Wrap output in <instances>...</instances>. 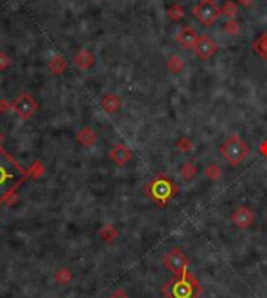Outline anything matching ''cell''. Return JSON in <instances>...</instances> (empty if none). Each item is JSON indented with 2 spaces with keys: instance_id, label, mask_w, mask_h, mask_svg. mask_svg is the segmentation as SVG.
I'll list each match as a JSON object with an SVG mask.
<instances>
[{
  "instance_id": "cell-13",
  "label": "cell",
  "mask_w": 267,
  "mask_h": 298,
  "mask_svg": "<svg viewBox=\"0 0 267 298\" xmlns=\"http://www.w3.org/2000/svg\"><path fill=\"white\" fill-rule=\"evenodd\" d=\"M73 64L81 70H88L95 64V56L92 52H89L88 49H80L77 53L73 55Z\"/></svg>"
},
{
  "instance_id": "cell-10",
  "label": "cell",
  "mask_w": 267,
  "mask_h": 298,
  "mask_svg": "<svg viewBox=\"0 0 267 298\" xmlns=\"http://www.w3.org/2000/svg\"><path fill=\"white\" fill-rule=\"evenodd\" d=\"M109 159L113 161L116 166L122 167V166H127V164L133 159V152L128 145H125L122 142H119L116 145H113V148L109 150Z\"/></svg>"
},
{
  "instance_id": "cell-4",
  "label": "cell",
  "mask_w": 267,
  "mask_h": 298,
  "mask_svg": "<svg viewBox=\"0 0 267 298\" xmlns=\"http://www.w3.org/2000/svg\"><path fill=\"white\" fill-rule=\"evenodd\" d=\"M148 191H150V197L153 198V202L160 205V206H166L169 203V200L177 195V186L175 183L166 176H157L153 178V181L148 186Z\"/></svg>"
},
{
  "instance_id": "cell-12",
  "label": "cell",
  "mask_w": 267,
  "mask_h": 298,
  "mask_svg": "<svg viewBox=\"0 0 267 298\" xmlns=\"http://www.w3.org/2000/svg\"><path fill=\"white\" fill-rule=\"evenodd\" d=\"M100 106L103 108V111L108 114H116L121 111L122 108V100H121V97H119L117 94L114 92H108L102 97V100H100Z\"/></svg>"
},
{
  "instance_id": "cell-21",
  "label": "cell",
  "mask_w": 267,
  "mask_h": 298,
  "mask_svg": "<svg viewBox=\"0 0 267 298\" xmlns=\"http://www.w3.org/2000/svg\"><path fill=\"white\" fill-rule=\"evenodd\" d=\"M100 237L107 242H113L119 237V231L116 229L114 225H111V223H109V225H105L100 229Z\"/></svg>"
},
{
  "instance_id": "cell-18",
  "label": "cell",
  "mask_w": 267,
  "mask_h": 298,
  "mask_svg": "<svg viewBox=\"0 0 267 298\" xmlns=\"http://www.w3.org/2000/svg\"><path fill=\"white\" fill-rule=\"evenodd\" d=\"M166 66H167V70L170 73L177 75V73L183 72V69H184V59L181 56H178V55H172L167 59V64Z\"/></svg>"
},
{
  "instance_id": "cell-5",
  "label": "cell",
  "mask_w": 267,
  "mask_h": 298,
  "mask_svg": "<svg viewBox=\"0 0 267 298\" xmlns=\"http://www.w3.org/2000/svg\"><path fill=\"white\" fill-rule=\"evenodd\" d=\"M220 6L214 0H200L194 6V16L205 27H213L220 18Z\"/></svg>"
},
{
  "instance_id": "cell-27",
  "label": "cell",
  "mask_w": 267,
  "mask_h": 298,
  "mask_svg": "<svg viewBox=\"0 0 267 298\" xmlns=\"http://www.w3.org/2000/svg\"><path fill=\"white\" fill-rule=\"evenodd\" d=\"M109 298H130V297H128V294L125 292L124 289H117V290H114V292L109 295Z\"/></svg>"
},
{
  "instance_id": "cell-22",
  "label": "cell",
  "mask_w": 267,
  "mask_h": 298,
  "mask_svg": "<svg viewBox=\"0 0 267 298\" xmlns=\"http://www.w3.org/2000/svg\"><path fill=\"white\" fill-rule=\"evenodd\" d=\"M180 172L183 175V178H186V180H192V178L196 176L197 174V166L196 164H192V162H184L181 169H180Z\"/></svg>"
},
{
  "instance_id": "cell-7",
  "label": "cell",
  "mask_w": 267,
  "mask_h": 298,
  "mask_svg": "<svg viewBox=\"0 0 267 298\" xmlns=\"http://www.w3.org/2000/svg\"><path fill=\"white\" fill-rule=\"evenodd\" d=\"M162 265H164L169 272H172L174 275H181L188 270L189 258L180 247H174L169 250V253L164 258H162Z\"/></svg>"
},
{
  "instance_id": "cell-11",
  "label": "cell",
  "mask_w": 267,
  "mask_h": 298,
  "mask_svg": "<svg viewBox=\"0 0 267 298\" xmlns=\"http://www.w3.org/2000/svg\"><path fill=\"white\" fill-rule=\"evenodd\" d=\"M198 36L200 35L191 25H184L183 28H180V32L177 33V42L180 44L183 49L194 50V46L198 39Z\"/></svg>"
},
{
  "instance_id": "cell-29",
  "label": "cell",
  "mask_w": 267,
  "mask_h": 298,
  "mask_svg": "<svg viewBox=\"0 0 267 298\" xmlns=\"http://www.w3.org/2000/svg\"><path fill=\"white\" fill-rule=\"evenodd\" d=\"M237 2H239V5H242L244 8H250L251 3H253L255 0H237Z\"/></svg>"
},
{
  "instance_id": "cell-26",
  "label": "cell",
  "mask_w": 267,
  "mask_h": 298,
  "mask_svg": "<svg viewBox=\"0 0 267 298\" xmlns=\"http://www.w3.org/2000/svg\"><path fill=\"white\" fill-rule=\"evenodd\" d=\"M10 64H11V61H10L8 55H6L5 52H0V72H3V70L8 69Z\"/></svg>"
},
{
  "instance_id": "cell-2",
  "label": "cell",
  "mask_w": 267,
  "mask_h": 298,
  "mask_svg": "<svg viewBox=\"0 0 267 298\" xmlns=\"http://www.w3.org/2000/svg\"><path fill=\"white\" fill-rule=\"evenodd\" d=\"M27 175V170L22 169L16 159L0 147V202L10 189L19 188Z\"/></svg>"
},
{
  "instance_id": "cell-15",
  "label": "cell",
  "mask_w": 267,
  "mask_h": 298,
  "mask_svg": "<svg viewBox=\"0 0 267 298\" xmlns=\"http://www.w3.org/2000/svg\"><path fill=\"white\" fill-rule=\"evenodd\" d=\"M49 69L55 73V75H61V73L68 69V61L63 55H53L49 59Z\"/></svg>"
},
{
  "instance_id": "cell-28",
  "label": "cell",
  "mask_w": 267,
  "mask_h": 298,
  "mask_svg": "<svg viewBox=\"0 0 267 298\" xmlns=\"http://www.w3.org/2000/svg\"><path fill=\"white\" fill-rule=\"evenodd\" d=\"M10 108V103L6 102L5 99H0V111H2V113H5L6 109Z\"/></svg>"
},
{
  "instance_id": "cell-19",
  "label": "cell",
  "mask_w": 267,
  "mask_h": 298,
  "mask_svg": "<svg viewBox=\"0 0 267 298\" xmlns=\"http://www.w3.org/2000/svg\"><path fill=\"white\" fill-rule=\"evenodd\" d=\"M220 13L227 18V20H231V19H236L237 13H239V8H237L236 2H233V0H228V2H225L224 5L220 6Z\"/></svg>"
},
{
  "instance_id": "cell-3",
  "label": "cell",
  "mask_w": 267,
  "mask_h": 298,
  "mask_svg": "<svg viewBox=\"0 0 267 298\" xmlns=\"http://www.w3.org/2000/svg\"><path fill=\"white\" fill-rule=\"evenodd\" d=\"M219 153L231 167H239L249 158L250 145L237 133H231L219 147Z\"/></svg>"
},
{
  "instance_id": "cell-31",
  "label": "cell",
  "mask_w": 267,
  "mask_h": 298,
  "mask_svg": "<svg viewBox=\"0 0 267 298\" xmlns=\"http://www.w3.org/2000/svg\"><path fill=\"white\" fill-rule=\"evenodd\" d=\"M94 2H99V0H94Z\"/></svg>"
},
{
  "instance_id": "cell-16",
  "label": "cell",
  "mask_w": 267,
  "mask_h": 298,
  "mask_svg": "<svg viewBox=\"0 0 267 298\" xmlns=\"http://www.w3.org/2000/svg\"><path fill=\"white\" fill-rule=\"evenodd\" d=\"M53 280L58 286H69L73 280V272L68 269V267H59L53 273Z\"/></svg>"
},
{
  "instance_id": "cell-14",
  "label": "cell",
  "mask_w": 267,
  "mask_h": 298,
  "mask_svg": "<svg viewBox=\"0 0 267 298\" xmlns=\"http://www.w3.org/2000/svg\"><path fill=\"white\" fill-rule=\"evenodd\" d=\"M97 133H95L91 126H83L78 133H77V140L81 147H92L95 142H97Z\"/></svg>"
},
{
  "instance_id": "cell-8",
  "label": "cell",
  "mask_w": 267,
  "mask_h": 298,
  "mask_svg": "<svg viewBox=\"0 0 267 298\" xmlns=\"http://www.w3.org/2000/svg\"><path fill=\"white\" fill-rule=\"evenodd\" d=\"M230 220H231V223L237 229H249L251 225H255L256 214L250 206L241 205L231 212V215H230Z\"/></svg>"
},
{
  "instance_id": "cell-23",
  "label": "cell",
  "mask_w": 267,
  "mask_h": 298,
  "mask_svg": "<svg viewBox=\"0 0 267 298\" xmlns=\"http://www.w3.org/2000/svg\"><path fill=\"white\" fill-rule=\"evenodd\" d=\"M224 32L230 36H237L241 32V25H239V22H236L234 19L231 20H227L225 24H224Z\"/></svg>"
},
{
  "instance_id": "cell-30",
  "label": "cell",
  "mask_w": 267,
  "mask_h": 298,
  "mask_svg": "<svg viewBox=\"0 0 267 298\" xmlns=\"http://www.w3.org/2000/svg\"><path fill=\"white\" fill-rule=\"evenodd\" d=\"M2 140H3V135H2V131H0V144H2Z\"/></svg>"
},
{
  "instance_id": "cell-1",
  "label": "cell",
  "mask_w": 267,
  "mask_h": 298,
  "mask_svg": "<svg viewBox=\"0 0 267 298\" xmlns=\"http://www.w3.org/2000/svg\"><path fill=\"white\" fill-rule=\"evenodd\" d=\"M203 289L192 272L186 270L181 275H174L162 286V295L166 298H198Z\"/></svg>"
},
{
  "instance_id": "cell-17",
  "label": "cell",
  "mask_w": 267,
  "mask_h": 298,
  "mask_svg": "<svg viewBox=\"0 0 267 298\" xmlns=\"http://www.w3.org/2000/svg\"><path fill=\"white\" fill-rule=\"evenodd\" d=\"M251 49H253V52L259 58L267 59V33H263L261 36H258L253 41V44H251Z\"/></svg>"
},
{
  "instance_id": "cell-20",
  "label": "cell",
  "mask_w": 267,
  "mask_h": 298,
  "mask_svg": "<svg viewBox=\"0 0 267 298\" xmlns=\"http://www.w3.org/2000/svg\"><path fill=\"white\" fill-rule=\"evenodd\" d=\"M184 8L180 5V3H172L167 8V16L170 20H174V22H178V20H181L184 18Z\"/></svg>"
},
{
  "instance_id": "cell-9",
  "label": "cell",
  "mask_w": 267,
  "mask_h": 298,
  "mask_svg": "<svg viewBox=\"0 0 267 298\" xmlns=\"http://www.w3.org/2000/svg\"><path fill=\"white\" fill-rule=\"evenodd\" d=\"M217 50H219L217 42H214L208 35H200L194 46V53L197 55L198 59H202V61L211 59L217 53Z\"/></svg>"
},
{
  "instance_id": "cell-6",
  "label": "cell",
  "mask_w": 267,
  "mask_h": 298,
  "mask_svg": "<svg viewBox=\"0 0 267 298\" xmlns=\"http://www.w3.org/2000/svg\"><path fill=\"white\" fill-rule=\"evenodd\" d=\"M11 108L14 111V114H16L20 121H28V119H32L36 111H38V102H36V99L32 94L22 92L13 100Z\"/></svg>"
},
{
  "instance_id": "cell-25",
  "label": "cell",
  "mask_w": 267,
  "mask_h": 298,
  "mask_svg": "<svg viewBox=\"0 0 267 298\" xmlns=\"http://www.w3.org/2000/svg\"><path fill=\"white\" fill-rule=\"evenodd\" d=\"M177 147H178V150H180L181 153H188V152H191V150H192V147H194V144L191 142V139H188V138H183V139L178 140Z\"/></svg>"
},
{
  "instance_id": "cell-24",
  "label": "cell",
  "mask_w": 267,
  "mask_h": 298,
  "mask_svg": "<svg viewBox=\"0 0 267 298\" xmlns=\"http://www.w3.org/2000/svg\"><path fill=\"white\" fill-rule=\"evenodd\" d=\"M205 174L210 180H217V178H220V175H222V170H220V167L216 166V164H211V166L206 167Z\"/></svg>"
}]
</instances>
